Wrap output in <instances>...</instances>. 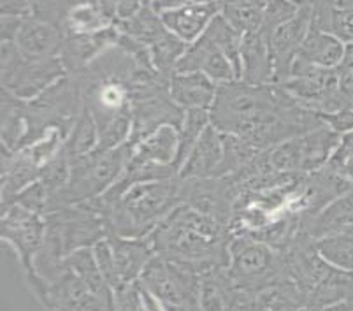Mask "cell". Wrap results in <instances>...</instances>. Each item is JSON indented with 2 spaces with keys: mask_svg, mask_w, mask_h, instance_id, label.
Returning a JSON list of instances; mask_svg holds the SVG:
<instances>
[{
  "mask_svg": "<svg viewBox=\"0 0 353 311\" xmlns=\"http://www.w3.org/2000/svg\"><path fill=\"white\" fill-rule=\"evenodd\" d=\"M148 239L157 255L194 269L199 274L229 265L230 225L179 204Z\"/></svg>",
  "mask_w": 353,
  "mask_h": 311,
  "instance_id": "cell-1",
  "label": "cell"
},
{
  "mask_svg": "<svg viewBox=\"0 0 353 311\" xmlns=\"http://www.w3.org/2000/svg\"><path fill=\"white\" fill-rule=\"evenodd\" d=\"M102 214L108 236L146 237L167 214L181 204V179L139 183L113 199L97 197L83 203Z\"/></svg>",
  "mask_w": 353,
  "mask_h": 311,
  "instance_id": "cell-2",
  "label": "cell"
},
{
  "mask_svg": "<svg viewBox=\"0 0 353 311\" xmlns=\"http://www.w3.org/2000/svg\"><path fill=\"white\" fill-rule=\"evenodd\" d=\"M130 153V144H123L120 148L95 150L88 155L70 159L69 181L54 199L51 211L88 203L104 195L125 172Z\"/></svg>",
  "mask_w": 353,
  "mask_h": 311,
  "instance_id": "cell-3",
  "label": "cell"
},
{
  "mask_svg": "<svg viewBox=\"0 0 353 311\" xmlns=\"http://www.w3.org/2000/svg\"><path fill=\"white\" fill-rule=\"evenodd\" d=\"M227 269L237 288L253 294L288 280L285 252H278L252 236H232Z\"/></svg>",
  "mask_w": 353,
  "mask_h": 311,
  "instance_id": "cell-4",
  "label": "cell"
},
{
  "mask_svg": "<svg viewBox=\"0 0 353 311\" xmlns=\"http://www.w3.org/2000/svg\"><path fill=\"white\" fill-rule=\"evenodd\" d=\"M83 108L85 102L76 78L67 74L59 79L39 97L27 101L28 132L25 146L39 141L51 130H60L67 137Z\"/></svg>",
  "mask_w": 353,
  "mask_h": 311,
  "instance_id": "cell-5",
  "label": "cell"
},
{
  "mask_svg": "<svg viewBox=\"0 0 353 311\" xmlns=\"http://www.w3.org/2000/svg\"><path fill=\"white\" fill-rule=\"evenodd\" d=\"M65 134L51 130L39 141L11 152L2 148V174H0V210L14 203V199L32 183L39 181L48 163L59 155L65 143Z\"/></svg>",
  "mask_w": 353,
  "mask_h": 311,
  "instance_id": "cell-6",
  "label": "cell"
},
{
  "mask_svg": "<svg viewBox=\"0 0 353 311\" xmlns=\"http://www.w3.org/2000/svg\"><path fill=\"white\" fill-rule=\"evenodd\" d=\"M65 76L67 70L59 57L25 59L14 43H2V90L16 97L32 101Z\"/></svg>",
  "mask_w": 353,
  "mask_h": 311,
  "instance_id": "cell-7",
  "label": "cell"
},
{
  "mask_svg": "<svg viewBox=\"0 0 353 311\" xmlns=\"http://www.w3.org/2000/svg\"><path fill=\"white\" fill-rule=\"evenodd\" d=\"M341 143V134L329 125L288 139L269 150V162L276 171L311 174L323 169Z\"/></svg>",
  "mask_w": 353,
  "mask_h": 311,
  "instance_id": "cell-8",
  "label": "cell"
},
{
  "mask_svg": "<svg viewBox=\"0 0 353 311\" xmlns=\"http://www.w3.org/2000/svg\"><path fill=\"white\" fill-rule=\"evenodd\" d=\"M0 217V239L16 253L25 277L34 274V261L46 236V218L21 204L4 208Z\"/></svg>",
  "mask_w": 353,
  "mask_h": 311,
  "instance_id": "cell-9",
  "label": "cell"
},
{
  "mask_svg": "<svg viewBox=\"0 0 353 311\" xmlns=\"http://www.w3.org/2000/svg\"><path fill=\"white\" fill-rule=\"evenodd\" d=\"M139 283L152 292L163 306L199 304L201 274L162 255L152 259L139 278Z\"/></svg>",
  "mask_w": 353,
  "mask_h": 311,
  "instance_id": "cell-10",
  "label": "cell"
},
{
  "mask_svg": "<svg viewBox=\"0 0 353 311\" xmlns=\"http://www.w3.org/2000/svg\"><path fill=\"white\" fill-rule=\"evenodd\" d=\"M183 118L185 111L172 101L169 86L136 92L132 94V136L128 141L130 148L165 125L179 130Z\"/></svg>",
  "mask_w": 353,
  "mask_h": 311,
  "instance_id": "cell-11",
  "label": "cell"
},
{
  "mask_svg": "<svg viewBox=\"0 0 353 311\" xmlns=\"http://www.w3.org/2000/svg\"><path fill=\"white\" fill-rule=\"evenodd\" d=\"M237 197L239 188L225 176L181 179V204L227 225L232 222Z\"/></svg>",
  "mask_w": 353,
  "mask_h": 311,
  "instance_id": "cell-12",
  "label": "cell"
},
{
  "mask_svg": "<svg viewBox=\"0 0 353 311\" xmlns=\"http://www.w3.org/2000/svg\"><path fill=\"white\" fill-rule=\"evenodd\" d=\"M313 27V9L310 2L301 6L294 18L276 28L269 37L272 60H274V81L272 85H283L292 74V66L301 44Z\"/></svg>",
  "mask_w": 353,
  "mask_h": 311,
  "instance_id": "cell-13",
  "label": "cell"
},
{
  "mask_svg": "<svg viewBox=\"0 0 353 311\" xmlns=\"http://www.w3.org/2000/svg\"><path fill=\"white\" fill-rule=\"evenodd\" d=\"M176 72H202L218 85L237 79L236 69L225 51L206 32L187 48L178 62Z\"/></svg>",
  "mask_w": 353,
  "mask_h": 311,
  "instance_id": "cell-14",
  "label": "cell"
},
{
  "mask_svg": "<svg viewBox=\"0 0 353 311\" xmlns=\"http://www.w3.org/2000/svg\"><path fill=\"white\" fill-rule=\"evenodd\" d=\"M118 39H120V30L117 25L95 34L63 35L59 59L62 60L67 74H74L86 69L90 63H94L102 53L118 44Z\"/></svg>",
  "mask_w": 353,
  "mask_h": 311,
  "instance_id": "cell-15",
  "label": "cell"
},
{
  "mask_svg": "<svg viewBox=\"0 0 353 311\" xmlns=\"http://www.w3.org/2000/svg\"><path fill=\"white\" fill-rule=\"evenodd\" d=\"M63 43V30L60 25L30 16L21 23L14 44L25 59H53L59 57Z\"/></svg>",
  "mask_w": 353,
  "mask_h": 311,
  "instance_id": "cell-16",
  "label": "cell"
},
{
  "mask_svg": "<svg viewBox=\"0 0 353 311\" xmlns=\"http://www.w3.org/2000/svg\"><path fill=\"white\" fill-rule=\"evenodd\" d=\"M221 12V0L202 2V4H187L160 12L167 30L178 35L187 44L195 43L201 37L211 21Z\"/></svg>",
  "mask_w": 353,
  "mask_h": 311,
  "instance_id": "cell-17",
  "label": "cell"
},
{
  "mask_svg": "<svg viewBox=\"0 0 353 311\" xmlns=\"http://www.w3.org/2000/svg\"><path fill=\"white\" fill-rule=\"evenodd\" d=\"M108 241L113 250L114 264H117L118 278L121 285L137 283L143 277L146 265L155 257V248L146 237H121L109 234Z\"/></svg>",
  "mask_w": 353,
  "mask_h": 311,
  "instance_id": "cell-18",
  "label": "cell"
},
{
  "mask_svg": "<svg viewBox=\"0 0 353 311\" xmlns=\"http://www.w3.org/2000/svg\"><path fill=\"white\" fill-rule=\"evenodd\" d=\"M221 163H223V134L211 123L179 169V178H218Z\"/></svg>",
  "mask_w": 353,
  "mask_h": 311,
  "instance_id": "cell-19",
  "label": "cell"
},
{
  "mask_svg": "<svg viewBox=\"0 0 353 311\" xmlns=\"http://www.w3.org/2000/svg\"><path fill=\"white\" fill-rule=\"evenodd\" d=\"M216 92L218 83L202 72H174L169 83V94L183 111H210Z\"/></svg>",
  "mask_w": 353,
  "mask_h": 311,
  "instance_id": "cell-20",
  "label": "cell"
},
{
  "mask_svg": "<svg viewBox=\"0 0 353 311\" xmlns=\"http://www.w3.org/2000/svg\"><path fill=\"white\" fill-rule=\"evenodd\" d=\"M241 79L250 85H272L274 81V60L269 41L260 32L246 34L241 46Z\"/></svg>",
  "mask_w": 353,
  "mask_h": 311,
  "instance_id": "cell-21",
  "label": "cell"
},
{
  "mask_svg": "<svg viewBox=\"0 0 353 311\" xmlns=\"http://www.w3.org/2000/svg\"><path fill=\"white\" fill-rule=\"evenodd\" d=\"M346 44L334 34L311 27L306 39L301 44L294 63L297 66L320 67V69H336L341 63Z\"/></svg>",
  "mask_w": 353,
  "mask_h": 311,
  "instance_id": "cell-22",
  "label": "cell"
},
{
  "mask_svg": "<svg viewBox=\"0 0 353 311\" xmlns=\"http://www.w3.org/2000/svg\"><path fill=\"white\" fill-rule=\"evenodd\" d=\"M0 101V143L2 148L16 152L23 148L27 141V101L16 97L8 90H2Z\"/></svg>",
  "mask_w": 353,
  "mask_h": 311,
  "instance_id": "cell-23",
  "label": "cell"
},
{
  "mask_svg": "<svg viewBox=\"0 0 353 311\" xmlns=\"http://www.w3.org/2000/svg\"><path fill=\"white\" fill-rule=\"evenodd\" d=\"M178 146V129H174L171 125H165V127H160L157 132L144 137L136 146H132L130 160L141 163H155V165H171V168H176Z\"/></svg>",
  "mask_w": 353,
  "mask_h": 311,
  "instance_id": "cell-24",
  "label": "cell"
},
{
  "mask_svg": "<svg viewBox=\"0 0 353 311\" xmlns=\"http://www.w3.org/2000/svg\"><path fill=\"white\" fill-rule=\"evenodd\" d=\"M353 225V187L346 194L338 197L323 211H320L310 222L304 223V229L313 239L346 229Z\"/></svg>",
  "mask_w": 353,
  "mask_h": 311,
  "instance_id": "cell-25",
  "label": "cell"
},
{
  "mask_svg": "<svg viewBox=\"0 0 353 311\" xmlns=\"http://www.w3.org/2000/svg\"><path fill=\"white\" fill-rule=\"evenodd\" d=\"M314 248L334 269L353 272V225L314 239Z\"/></svg>",
  "mask_w": 353,
  "mask_h": 311,
  "instance_id": "cell-26",
  "label": "cell"
},
{
  "mask_svg": "<svg viewBox=\"0 0 353 311\" xmlns=\"http://www.w3.org/2000/svg\"><path fill=\"white\" fill-rule=\"evenodd\" d=\"M114 25L120 30V34L128 35V37H132V39L146 44L148 48L155 44L159 39H162L163 35L169 32L165 25H163L160 12L155 11L153 6H144L132 18L117 21Z\"/></svg>",
  "mask_w": 353,
  "mask_h": 311,
  "instance_id": "cell-27",
  "label": "cell"
},
{
  "mask_svg": "<svg viewBox=\"0 0 353 311\" xmlns=\"http://www.w3.org/2000/svg\"><path fill=\"white\" fill-rule=\"evenodd\" d=\"M63 150L67 152L69 159L88 155V153L99 150L97 123H95L94 117L86 108H83L81 114H79L72 130L67 136L65 143H63Z\"/></svg>",
  "mask_w": 353,
  "mask_h": 311,
  "instance_id": "cell-28",
  "label": "cell"
},
{
  "mask_svg": "<svg viewBox=\"0 0 353 311\" xmlns=\"http://www.w3.org/2000/svg\"><path fill=\"white\" fill-rule=\"evenodd\" d=\"M113 21L108 20L99 9H95L86 0V2H79L74 8H70V11L63 18L62 30L63 35L95 34V32H101L104 28L113 27Z\"/></svg>",
  "mask_w": 353,
  "mask_h": 311,
  "instance_id": "cell-29",
  "label": "cell"
},
{
  "mask_svg": "<svg viewBox=\"0 0 353 311\" xmlns=\"http://www.w3.org/2000/svg\"><path fill=\"white\" fill-rule=\"evenodd\" d=\"M211 125L210 111H202V109H194V111H185L181 129L179 134V146H178V159H176V169H181L185 160L188 159L190 152L201 139L204 130Z\"/></svg>",
  "mask_w": 353,
  "mask_h": 311,
  "instance_id": "cell-30",
  "label": "cell"
},
{
  "mask_svg": "<svg viewBox=\"0 0 353 311\" xmlns=\"http://www.w3.org/2000/svg\"><path fill=\"white\" fill-rule=\"evenodd\" d=\"M188 46L190 44L179 39L178 35H174L172 32H167L162 39H159L155 44L150 46L153 67L165 78H172V74L176 72V67H178V62L181 60Z\"/></svg>",
  "mask_w": 353,
  "mask_h": 311,
  "instance_id": "cell-31",
  "label": "cell"
},
{
  "mask_svg": "<svg viewBox=\"0 0 353 311\" xmlns=\"http://www.w3.org/2000/svg\"><path fill=\"white\" fill-rule=\"evenodd\" d=\"M264 4L255 2H221V16L241 35H246L260 30L264 20Z\"/></svg>",
  "mask_w": 353,
  "mask_h": 311,
  "instance_id": "cell-32",
  "label": "cell"
},
{
  "mask_svg": "<svg viewBox=\"0 0 353 311\" xmlns=\"http://www.w3.org/2000/svg\"><path fill=\"white\" fill-rule=\"evenodd\" d=\"M297 11H299V8L292 4L290 0H269L264 8V20H262L259 32L269 41L272 32L280 25H283L285 21L294 18Z\"/></svg>",
  "mask_w": 353,
  "mask_h": 311,
  "instance_id": "cell-33",
  "label": "cell"
},
{
  "mask_svg": "<svg viewBox=\"0 0 353 311\" xmlns=\"http://www.w3.org/2000/svg\"><path fill=\"white\" fill-rule=\"evenodd\" d=\"M94 253H95V261H97L99 269H101L102 277L105 278L108 285L113 288V292L121 290L125 288L121 285L120 278H118L117 272V264H114V257H113V250H111V245H109L108 237L99 241L97 245L94 246Z\"/></svg>",
  "mask_w": 353,
  "mask_h": 311,
  "instance_id": "cell-34",
  "label": "cell"
},
{
  "mask_svg": "<svg viewBox=\"0 0 353 311\" xmlns=\"http://www.w3.org/2000/svg\"><path fill=\"white\" fill-rule=\"evenodd\" d=\"M338 74L343 109H353V44H346L343 60L338 66Z\"/></svg>",
  "mask_w": 353,
  "mask_h": 311,
  "instance_id": "cell-35",
  "label": "cell"
},
{
  "mask_svg": "<svg viewBox=\"0 0 353 311\" xmlns=\"http://www.w3.org/2000/svg\"><path fill=\"white\" fill-rule=\"evenodd\" d=\"M313 9V27L322 28L338 12L353 9V0H310Z\"/></svg>",
  "mask_w": 353,
  "mask_h": 311,
  "instance_id": "cell-36",
  "label": "cell"
},
{
  "mask_svg": "<svg viewBox=\"0 0 353 311\" xmlns=\"http://www.w3.org/2000/svg\"><path fill=\"white\" fill-rule=\"evenodd\" d=\"M320 30L334 34L345 44H353V9L334 14Z\"/></svg>",
  "mask_w": 353,
  "mask_h": 311,
  "instance_id": "cell-37",
  "label": "cell"
},
{
  "mask_svg": "<svg viewBox=\"0 0 353 311\" xmlns=\"http://www.w3.org/2000/svg\"><path fill=\"white\" fill-rule=\"evenodd\" d=\"M114 311H144L139 285L132 283L114 292Z\"/></svg>",
  "mask_w": 353,
  "mask_h": 311,
  "instance_id": "cell-38",
  "label": "cell"
},
{
  "mask_svg": "<svg viewBox=\"0 0 353 311\" xmlns=\"http://www.w3.org/2000/svg\"><path fill=\"white\" fill-rule=\"evenodd\" d=\"M0 11L2 16L12 18H30L34 16V4L32 0H0Z\"/></svg>",
  "mask_w": 353,
  "mask_h": 311,
  "instance_id": "cell-39",
  "label": "cell"
},
{
  "mask_svg": "<svg viewBox=\"0 0 353 311\" xmlns=\"http://www.w3.org/2000/svg\"><path fill=\"white\" fill-rule=\"evenodd\" d=\"M323 121L329 125L330 129L338 134H346L353 130V109H341L338 113L323 114Z\"/></svg>",
  "mask_w": 353,
  "mask_h": 311,
  "instance_id": "cell-40",
  "label": "cell"
},
{
  "mask_svg": "<svg viewBox=\"0 0 353 311\" xmlns=\"http://www.w3.org/2000/svg\"><path fill=\"white\" fill-rule=\"evenodd\" d=\"M144 6H152V0H120L117 12V21H123L132 18L134 14L141 11ZM114 21V23H117Z\"/></svg>",
  "mask_w": 353,
  "mask_h": 311,
  "instance_id": "cell-41",
  "label": "cell"
},
{
  "mask_svg": "<svg viewBox=\"0 0 353 311\" xmlns=\"http://www.w3.org/2000/svg\"><path fill=\"white\" fill-rule=\"evenodd\" d=\"M348 157H353V130L352 132H346L341 136V143H339L338 150L334 153V157L330 159L329 163H338L343 162Z\"/></svg>",
  "mask_w": 353,
  "mask_h": 311,
  "instance_id": "cell-42",
  "label": "cell"
},
{
  "mask_svg": "<svg viewBox=\"0 0 353 311\" xmlns=\"http://www.w3.org/2000/svg\"><path fill=\"white\" fill-rule=\"evenodd\" d=\"M88 2L94 6L95 9H99L108 20H111L113 23L117 21V12L120 0H88Z\"/></svg>",
  "mask_w": 353,
  "mask_h": 311,
  "instance_id": "cell-43",
  "label": "cell"
},
{
  "mask_svg": "<svg viewBox=\"0 0 353 311\" xmlns=\"http://www.w3.org/2000/svg\"><path fill=\"white\" fill-rule=\"evenodd\" d=\"M202 2H213V0H152V6L155 8V11L162 12L167 11V9L179 8V6L202 4Z\"/></svg>",
  "mask_w": 353,
  "mask_h": 311,
  "instance_id": "cell-44",
  "label": "cell"
},
{
  "mask_svg": "<svg viewBox=\"0 0 353 311\" xmlns=\"http://www.w3.org/2000/svg\"><path fill=\"white\" fill-rule=\"evenodd\" d=\"M137 285H139L141 301H143L144 311H165V308H163V304L160 303V301L157 299L155 296H153L152 292L146 290V288H144L143 285L139 283V281H137Z\"/></svg>",
  "mask_w": 353,
  "mask_h": 311,
  "instance_id": "cell-45",
  "label": "cell"
},
{
  "mask_svg": "<svg viewBox=\"0 0 353 311\" xmlns=\"http://www.w3.org/2000/svg\"><path fill=\"white\" fill-rule=\"evenodd\" d=\"M327 165L332 168L334 171H338L346 181H350L353 185V157H348V159H345L343 162L338 163H327Z\"/></svg>",
  "mask_w": 353,
  "mask_h": 311,
  "instance_id": "cell-46",
  "label": "cell"
},
{
  "mask_svg": "<svg viewBox=\"0 0 353 311\" xmlns=\"http://www.w3.org/2000/svg\"><path fill=\"white\" fill-rule=\"evenodd\" d=\"M325 311H353V301H343V303L332 304L325 308Z\"/></svg>",
  "mask_w": 353,
  "mask_h": 311,
  "instance_id": "cell-47",
  "label": "cell"
},
{
  "mask_svg": "<svg viewBox=\"0 0 353 311\" xmlns=\"http://www.w3.org/2000/svg\"><path fill=\"white\" fill-rule=\"evenodd\" d=\"M221 2H255V4H268L269 0H221Z\"/></svg>",
  "mask_w": 353,
  "mask_h": 311,
  "instance_id": "cell-48",
  "label": "cell"
},
{
  "mask_svg": "<svg viewBox=\"0 0 353 311\" xmlns=\"http://www.w3.org/2000/svg\"><path fill=\"white\" fill-rule=\"evenodd\" d=\"M290 2H292V4L297 6V8H301V6L307 4V2H310V0H290Z\"/></svg>",
  "mask_w": 353,
  "mask_h": 311,
  "instance_id": "cell-49",
  "label": "cell"
}]
</instances>
